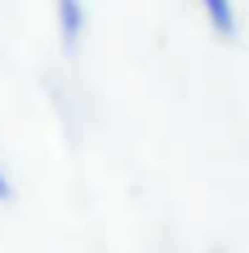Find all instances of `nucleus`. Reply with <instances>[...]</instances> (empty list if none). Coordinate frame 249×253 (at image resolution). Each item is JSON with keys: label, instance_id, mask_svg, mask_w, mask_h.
<instances>
[{"label": "nucleus", "instance_id": "obj_3", "mask_svg": "<svg viewBox=\"0 0 249 253\" xmlns=\"http://www.w3.org/2000/svg\"><path fill=\"white\" fill-rule=\"evenodd\" d=\"M13 196V187H9V178H4V169H0V200H9Z\"/></svg>", "mask_w": 249, "mask_h": 253}, {"label": "nucleus", "instance_id": "obj_1", "mask_svg": "<svg viewBox=\"0 0 249 253\" xmlns=\"http://www.w3.org/2000/svg\"><path fill=\"white\" fill-rule=\"evenodd\" d=\"M53 18H58V36L67 49H80V36H85V0H53Z\"/></svg>", "mask_w": 249, "mask_h": 253}, {"label": "nucleus", "instance_id": "obj_2", "mask_svg": "<svg viewBox=\"0 0 249 253\" xmlns=\"http://www.w3.org/2000/svg\"><path fill=\"white\" fill-rule=\"evenodd\" d=\"M200 9H205L214 36H223V40L236 36V4H232V0H200Z\"/></svg>", "mask_w": 249, "mask_h": 253}]
</instances>
